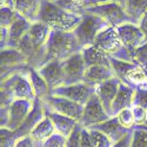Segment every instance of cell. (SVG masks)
Listing matches in <instances>:
<instances>
[{
	"label": "cell",
	"mask_w": 147,
	"mask_h": 147,
	"mask_svg": "<svg viewBox=\"0 0 147 147\" xmlns=\"http://www.w3.org/2000/svg\"><path fill=\"white\" fill-rule=\"evenodd\" d=\"M82 16L69 12L63 7L58 6L55 3L42 1L38 21L44 22L51 30L73 32L81 21Z\"/></svg>",
	"instance_id": "obj_1"
},
{
	"label": "cell",
	"mask_w": 147,
	"mask_h": 147,
	"mask_svg": "<svg viewBox=\"0 0 147 147\" xmlns=\"http://www.w3.org/2000/svg\"><path fill=\"white\" fill-rule=\"evenodd\" d=\"M80 51L81 47L73 32L51 31L50 38L46 44L47 63L53 59L64 61Z\"/></svg>",
	"instance_id": "obj_2"
},
{
	"label": "cell",
	"mask_w": 147,
	"mask_h": 147,
	"mask_svg": "<svg viewBox=\"0 0 147 147\" xmlns=\"http://www.w3.org/2000/svg\"><path fill=\"white\" fill-rule=\"evenodd\" d=\"M85 13H91L101 18L107 24V26L111 27H118L124 25V24L132 22L126 13L124 5L117 1L88 6L85 9Z\"/></svg>",
	"instance_id": "obj_3"
},
{
	"label": "cell",
	"mask_w": 147,
	"mask_h": 147,
	"mask_svg": "<svg viewBox=\"0 0 147 147\" xmlns=\"http://www.w3.org/2000/svg\"><path fill=\"white\" fill-rule=\"evenodd\" d=\"M106 26H107V24L101 18L96 17L94 14H91V13H84L80 24L73 31L81 50L84 47L94 45L98 33Z\"/></svg>",
	"instance_id": "obj_4"
},
{
	"label": "cell",
	"mask_w": 147,
	"mask_h": 147,
	"mask_svg": "<svg viewBox=\"0 0 147 147\" xmlns=\"http://www.w3.org/2000/svg\"><path fill=\"white\" fill-rule=\"evenodd\" d=\"M42 102H44L45 109H47V111L63 114L77 121H80L82 118L84 106L67 99V98L50 94L45 99H42Z\"/></svg>",
	"instance_id": "obj_5"
},
{
	"label": "cell",
	"mask_w": 147,
	"mask_h": 147,
	"mask_svg": "<svg viewBox=\"0 0 147 147\" xmlns=\"http://www.w3.org/2000/svg\"><path fill=\"white\" fill-rule=\"evenodd\" d=\"M27 72H28V68L24 72L9 76L8 78L1 80V87H7L13 91L16 100L21 99V100L34 101V99L36 98Z\"/></svg>",
	"instance_id": "obj_6"
},
{
	"label": "cell",
	"mask_w": 147,
	"mask_h": 147,
	"mask_svg": "<svg viewBox=\"0 0 147 147\" xmlns=\"http://www.w3.org/2000/svg\"><path fill=\"white\" fill-rule=\"evenodd\" d=\"M109 118H111V115L106 112V109L104 105L101 104L100 99L94 93L90 98V100L86 102V105L84 106L82 118L79 121V124L84 128H90L94 125H98L100 122L108 120Z\"/></svg>",
	"instance_id": "obj_7"
},
{
	"label": "cell",
	"mask_w": 147,
	"mask_h": 147,
	"mask_svg": "<svg viewBox=\"0 0 147 147\" xmlns=\"http://www.w3.org/2000/svg\"><path fill=\"white\" fill-rule=\"evenodd\" d=\"M95 93V87H92L85 82H79L74 85H67V86H60L53 91H51V94L64 96L67 99L78 102L82 106L86 105V102L90 100V98Z\"/></svg>",
	"instance_id": "obj_8"
},
{
	"label": "cell",
	"mask_w": 147,
	"mask_h": 147,
	"mask_svg": "<svg viewBox=\"0 0 147 147\" xmlns=\"http://www.w3.org/2000/svg\"><path fill=\"white\" fill-rule=\"evenodd\" d=\"M65 76V86L67 85H74L79 82H84L85 72L87 69V66L85 64L81 51L73 54L68 59L61 61Z\"/></svg>",
	"instance_id": "obj_9"
},
{
	"label": "cell",
	"mask_w": 147,
	"mask_h": 147,
	"mask_svg": "<svg viewBox=\"0 0 147 147\" xmlns=\"http://www.w3.org/2000/svg\"><path fill=\"white\" fill-rule=\"evenodd\" d=\"M117 31L119 33V36L124 47L131 52H134L137 48L141 47L147 42L146 35L144 34L139 25L134 22H127L121 26H118Z\"/></svg>",
	"instance_id": "obj_10"
},
{
	"label": "cell",
	"mask_w": 147,
	"mask_h": 147,
	"mask_svg": "<svg viewBox=\"0 0 147 147\" xmlns=\"http://www.w3.org/2000/svg\"><path fill=\"white\" fill-rule=\"evenodd\" d=\"M94 45L100 47L108 57L115 55L124 47L119 36V33L117 31V27H111V26H106L98 33Z\"/></svg>",
	"instance_id": "obj_11"
},
{
	"label": "cell",
	"mask_w": 147,
	"mask_h": 147,
	"mask_svg": "<svg viewBox=\"0 0 147 147\" xmlns=\"http://www.w3.org/2000/svg\"><path fill=\"white\" fill-rule=\"evenodd\" d=\"M45 117H46V111H45V107H44V102L41 99H39V98H35L34 101H33L32 111L30 112L28 117L26 118L25 121H24V124L14 132L16 138L19 139L22 137L30 136L32 133V131L40 124L41 120Z\"/></svg>",
	"instance_id": "obj_12"
},
{
	"label": "cell",
	"mask_w": 147,
	"mask_h": 147,
	"mask_svg": "<svg viewBox=\"0 0 147 147\" xmlns=\"http://www.w3.org/2000/svg\"><path fill=\"white\" fill-rule=\"evenodd\" d=\"M32 107H33V101L21 100V99L14 100L13 104L8 107L9 119H8V124L5 128L12 132H16L28 117L30 112L32 111Z\"/></svg>",
	"instance_id": "obj_13"
},
{
	"label": "cell",
	"mask_w": 147,
	"mask_h": 147,
	"mask_svg": "<svg viewBox=\"0 0 147 147\" xmlns=\"http://www.w3.org/2000/svg\"><path fill=\"white\" fill-rule=\"evenodd\" d=\"M38 72L44 78V80L47 82L51 91L60 86H64L65 76H64V69H63V65H61V61L57 59L50 60L44 66H41L38 69Z\"/></svg>",
	"instance_id": "obj_14"
},
{
	"label": "cell",
	"mask_w": 147,
	"mask_h": 147,
	"mask_svg": "<svg viewBox=\"0 0 147 147\" xmlns=\"http://www.w3.org/2000/svg\"><path fill=\"white\" fill-rule=\"evenodd\" d=\"M90 128L98 129V131L102 132L104 134H106V136L111 139V141L113 144H117V142L121 141L126 136H128V134L132 132V131H129V129H127V128H125L124 126H122L119 122L117 117H111L108 120H106L104 122H100V124H98V125H94Z\"/></svg>",
	"instance_id": "obj_15"
},
{
	"label": "cell",
	"mask_w": 147,
	"mask_h": 147,
	"mask_svg": "<svg viewBox=\"0 0 147 147\" xmlns=\"http://www.w3.org/2000/svg\"><path fill=\"white\" fill-rule=\"evenodd\" d=\"M119 85H120V81L114 77L95 87V94L98 95L101 104L104 105L106 112L111 117H113L112 115V104L118 93Z\"/></svg>",
	"instance_id": "obj_16"
},
{
	"label": "cell",
	"mask_w": 147,
	"mask_h": 147,
	"mask_svg": "<svg viewBox=\"0 0 147 147\" xmlns=\"http://www.w3.org/2000/svg\"><path fill=\"white\" fill-rule=\"evenodd\" d=\"M133 96H134V88L126 84L120 82L118 93L112 104V115L115 117L122 109L131 108L133 106Z\"/></svg>",
	"instance_id": "obj_17"
},
{
	"label": "cell",
	"mask_w": 147,
	"mask_h": 147,
	"mask_svg": "<svg viewBox=\"0 0 147 147\" xmlns=\"http://www.w3.org/2000/svg\"><path fill=\"white\" fill-rule=\"evenodd\" d=\"M81 54L84 61L87 67L90 66H106L111 67L109 63V57L96 45H91L87 47H84L81 50Z\"/></svg>",
	"instance_id": "obj_18"
},
{
	"label": "cell",
	"mask_w": 147,
	"mask_h": 147,
	"mask_svg": "<svg viewBox=\"0 0 147 147\" xmlns=\"http://www.w3.org/2000/svg\"><path fill=\"white\" fill-rule=\"evenodd\" d=\"M114 78L111 67L106 66H90L85 72L84 82L92 87H96L102 82Z\"/></svg>",
	"instance_id": "obj_19"
},
{
	"label": "cell",
	"mask_w": 147,
	"mask_h": 147,
	"mask_svg": "<svg viewBox=\"0 0 147 147\" xmlns=\"http://www.w3.org/2000/svg\"><path fill=\"white\" fill-rule=\"evenodd\" d=\"M32 22L28 21L27 19L22 18L19 16V18L14 21V24L8 28V41H7V47L12 48H18L20 40L25 36L30 28H31Z\"/></svg>",
	"instance_id": "obj_20"
},
{
	"label": "cell",
	"mask_w": 147,
	"mask_h": 147,
	"mask_svg": "<svg viewBox=\"0 0 147 147\" xmlns=\"http://www.w3.org/2000/svg\"><path fill=\"white\" fill-rule=\"evenodd\" d=\"M41 3L42 0H16L14 9L20 17L31 22H35L38 21Z\"/></svg>",
	"instance_id": "obj_21"
},
{
	"label": "cell",
	"mask_w": 147,
	"mask_h": 147,
	"mask_svg": "<svg viewBox=\"0 0 147 147\" xmlns=\"http://www.w3.org/2000/svg\"><path fill=\"white\" fill-rule=\"evenodd\" d=\"M45 111H46V115L52 120L54 128H55V132L61 134V136L66 137V138H68L71 136L73 129H74L77 127V125L79 124V121L72 119V118L65 117L63 114H59V113H55V112L47 111V109H45Z\"/></svg>",
	"instance_id": "obj_22"
},
{
	"label": "cell",
	"mask_w": 147,
	"mask_h": 147,
	"mask_svg": "<svg viewBox=\"0 0 147 147\" xmlns=\"http://www.w3.org/2000/svg\"><path fill=\"white\" fill-rule=\"evenodd\" d=\"M51 28L47 25H45L41 21H35L32 22L31 28L28 31V35L35 47L36 52L40 51L41 48H44L48 41V38H50L51 34Z\"/></svg>",
	"instance_id": "obj_23"
},
{
	"label": "cell",
	"mask_w": 147,
	"mask_h": 147,
	"mask_svg": "<svg viewBox=\"0 0 147 147\" xmlns=\"http://www.w3.org/2000/svg\"><path fill=\"white\" fill-rule=\"evenodd\" d=\"M124 7L132 22L139 25V22L147 13V0H125Z\"/></svg>",
	"instance_id": "obj_24"
},
{
	"label": "cell",
	"mask_w": 147,
	"mask_h": 147,
	"mask_svg": "<svg viewBox=\"0 0 147 147\" xmlns=\"http://www.w3.org/2000/svg\"><path fill=\"white\" fill-rule=\"evenodd\" d=\"M109 63H111V69L113 72L114 77L122 84L128 85V80H127V76L128 73L136 67L137 65L134 63H129V61H125V60H120L117 59L114 57H109ZM129 86V85H128Z\"/></svg>",
	"instance_id": "obj_25"
},
{
	"label": "cell",
	"mask_w": 147,
	"mask_h": 147,
	"mask_svg": "<svg viewBox=\"0 0 147 147\" xmlns=\"http://www.w3.org/2000/svg\"><path fill=\"white\" fill-rule=\"evenodd\" d=\"M28 78L32 84V87L34 90L35 96L39 98V99H45L47 95L51 94V90L48 87L47 82L44 80V78L40 76V73L38 72V69H35L33 67H28Z\"/></svg>",
	"instance_id": "obj_26"
},
{
	"label": "cell",
	"mask_w": 147,
	"mask_h": 147,
	"mask_svg": "<svg viewBox=\"0 0 147 147\" xmlns=\"http://www.w3.org/2000/svg\"><path fill=\"white\" fill-rule=\"evenodd\" d=\"M55 133V128L52 120L48 118L47 115L41 120L40 124L36 126L30 136L33 138V140L38 144H42L45 140H47L50 137H52Z\"/></svg>",
	"instance_id": "obj_27"
},
{
	"label": "cell",
	"mask_w": 147,
	"mask_h": 147,
	"mask_svg": "<svg viewBox=\"0 0 147 147\" xmlns=\"http://www.w3.org/2000/svg\"><path fill=\"white\" fill-rule=\"evenodd\" d=\"M55 4L69 12L82 16L87 7V0H57Z\"/></svg>",
	"instance_id": "obj_28"
},
{
	"label": "cell",
	"mask_w": 147,
	"mask_h": 147,
	"mask_svg": "<svg viewBox=\"0 0 147 147\" xmlns=\"http://www.w3.org/2000/svg\"><path fill=\"white\" fill-rule=\"evenodd\" d=\"M127 80H128V85L131 87L136 88L142 85H147V74L144 71V68L141 66H136L127 76Z\"/></svg>",
	"instance_id": "obj_29"
},
{
	"label": "cell",
	"mask_w": 147,
	"mask_h": 147,
	"mask_svg": "<svg viewBox=\"0 0 147 147\" xmlns=\"http://www.w3.org/2000/svg\"><path fill=\"white\" fill-rule=\"evenodd\" d=\"M131 147H147V128L144 125H136L132 129Z\"/></svg>",
	"instance_id": "obj_30"
},
{
	"label": "cell",
	"mask_w": 147,
	"mask_h": 147,
	"mask_svg": "<svg viewBox=\"0 0 147 147\" xmlns=\"http://www.w3.org/2000/svg\"><path fill=\"white\" fill-rule=\"evenodd\" d=\"M18 18L19 14L14 8L1 7V9H0V25L4 28H9Z\"/></svg>",
	"instance_id": "obj_31"
},
{
	"label": "cell",
	"mask_w": 147,
	"mask_h": 147,
	"mask_svg": "<svg viewBox=\"0 0 147 147\" xmlns=\"http://www.w3.org/2000/svg\"><path fill=\"white\" fill-rule=\"evenodd\" d=\"M90 131V136H91V140L94 147H112L114 144L111 141L106 134H104L102 132L98 131V129H93V128H87Z\"/></svg>",
	"instance_id": "obj_32"
},
{
	"label": "cell",
	"mask_w": 147,
	"mask_h": 147,
	"mask_svg": "<svg viewBox=\"0 0 147 147\" xmlns=\"http://www.w3.org/2000/svg\"><path fill=\"white\" fill-rule=\"evenodd\" d=\"M119 120L120 124L124 126L125 128L132 131L136 126V120H134V115L132 112V108H126V109H122L120 111L117 115H115Z\"/></svg>",
	"instance_id": "obj_33"
},
{
	"label": "cell",
	"mask_w": 147,
	"mask_h": 147,
	"mask_svg": "<svg viewBox=\"0 0 147 147\" xmlns=\"http://www.w3.org/2000/svg\"><path fill=\"white\" fill-rule=\"evenodd\" d=\"M133 105L140 106L147 109V85H142V86L134 88Z\"/></svg>",
	"instance_id": "obj_34"
},
{
	"label": "cell",
	"mask_w": 147,
	"mask_h": 147,
	"mask_svg": "<svg viewBox=\"0 0 147 147\" xmlns=\"http://www.w3.org/2000/svg\"><path fill=\"white\" fill-rule=\"evenodd\" d=\"M41 147H67V138L59 133H54L52 137L40 144Z\"/></svg>",
	"instance_id": "obj_35"
},
{
	"label": "cell",
	"mask_w": 147,
	"mask_h": 147,
	"mask_svg": "<svg viewBox=\"0 0 147 147\" xmlns=\"http://www.w3.org/2000/svg\"><path fill=\"white\" fill-rule=\"evenodd\" d=\"M133 63L138 66H141V67L147 66V42L134 51Z\"/></svg>",
	"instance_id": "obj_36"
},
{
	"label": "cell",
	"mask_w": 147,
	"mask_h": 147,
	"mask_svg": "<svg viewBox=\"0 0 147 147\" xmlns=\"http://www.w3.org/2000/svg\"><path fill=\"white\" fill-rule=\"evenodd\" d=\"M0 136H1V142H0L1 147H16L17 138L14 136V132L7 128H1Z\"/></svg>",
	"instance_id": "obj_37"
},
{
	"label": "cell",
	"mask_w": 147,
	"mask_h": 147,
	"mask_svg": "<svg viewBox=\"0 0 147 147\" xmlns=\"http://www.w3.org/2000/svg\"><path fill=\"white\" fill-rule=\"evenodd\" d=\"M82 126L80 124L77 125V127L73 129L71 136L67 138V147H81V131Z\"/></svg>",
	"instance_id": "obj_38"
},
{
	"label": "cell",
	"mask_w": 147,
	"mask_h": 147,
	"mask_svg": "<svg viewBox=\"0 0 147 147\" xmlns=\"http://www.w3.org/2000/svg\"><path fill=\"white\" fill-rule=\"evenodd\" d=\"M0 104H1V107H6L8 108L13 101L16 100L14 98V94H13V91L11 88H7V87H1V93H0Z\"/></svg>",
	"instance_id": "obj_39"
},
{
	"label": "cell",
	"mask_w": 147,
	"mask_h": 147,
	"mask_svg": "<svg viewBox=\"0 0 147 147\" xmlns=\"http://www.w3.org/2000/svg\"><path fill=\"white\" fill-rule=\"evenodd\" d=\"M131 108L134 115V120H136V125H144L147 120V109L136 105H133Z\"/></svg>",
	"instance_id": "obj_40"
},
{
	"label": "cell",
	"mask_w": 147,
	"mask_h": 147,
	"mask_svg": "<svg viewBox=\"0 0 147 147\" xmlns=\"http://www.w3.org/2000/svg\"><path fill=\"white\" fill-rule=\"evenodd\" d=\"M16 147H38V142H35L31 136H26L17 139Z\"/></svg>",
	"instance_id": "obj_41"
},
{
	"label": "cell",
	"mask_w": 147,
	"mask_h": 147,
	"mask_svg": "<svg viewBox=\"0 0 147 147\" xmlns=\"http://www.w3.org/2000/svg\"><path fill=\"white\" fill-rule=\"evenodd\" d=\"M81 147H94L91 140L90 131L87 128H82L81 131Z\"/></svg>",
	"instance_id": "obj_42"
},
{
	"label": "cell",
	"mask_w": 147,
	"mask_h": 147,
	"mask_svg": "<svg viewBox=\"0 0 147 147\" xmlns=\"http://www.w3.org/2000/svg\"><path fill=\"white\" fill-rule=\"evenodd\" d=\"M0 34H1V36H0V42H1V50H4V48L7 47V41H8V28H4V27H1V30H0Z\"/></svg>",
	"instance_id": "obj_43"
},
{
	"label": "cell",
	"mask_w": 147,
	"mask_h": 147,
	"mask_svg": "<svg viewBox=\"0 0 147 147\" xmlns=\"http://www.w3.org/2000/svg\"><path fill=\"white\" fill-rule=\"evenodd\" d=\"M131 140H132V132L128 134V136H126L121 141L114 144L112 147H131Z\"/></svg>",
	"instance_id": "obj_44"
},
{
	"label": "cell",
	"mask_w": 147,
	"mask_h": 147,
	"mask_svg": "<svg viewBox=\"0 0 147 147\" xmlns=\"http://www.w3.org/2000/svg\"><path fill=\"white\" fill-rule=\"evenodd\" d=\"M112 1H117L120 3V0H87V7L92 6V5H98V4H105V3H112ZM121 4V3H120ZM86 7V8H87Z\"/></svg>",
	"instance_id": "obj_45"
},
{
	"label": "cell",
	"mask_w": 147,
	"mask_h": 147,
	"mask_svg": "<svg viewBox=\"0 0 147 147\" xmlns=\"http://www.w3.org/2000/svg\"><path fill=\"white\" fill-rule=\"evenodd\" d=\"M139 27L141 28V31L144 32V34L146 35V38H147V13L144 16L141 21L139 22Z\"/></svg>",
	"instance_id": "obj_46"
},
{
	"label": "cell",
	"mask_w": 147,
	"mask_h": 147,
	"mask_svg": "<svg viewBox=\"0 0 147 147\" xmlns=\"http://www.w3.org/2000/svg\"><path fill=\"white\" fill-rule=\"evenodd\" d=\"M14 3H16V0H0L1 7H11V8H14Z\"/></svg>",
	"instance_id": "obj_47"
},
{
	"label": "cell",
	"mask_w": 147,
	"mask_h": 147,
	"mask_svg": "<svg viewBox=\"0 0 147 147\" xmlns=\"http://www.w3.org/2000/svg\"><path fill=\"white\" fill-rule=\"evenodd\" d=\"M42 1H51V3H55L57 0H42Z\"/></svg>",
	"instance_id": "obj_48"
},
{
	"label": "cell",
	"mask_w": 147,
	"mask_h": 147,
	"mask_svg": "<svg viewBox=\"0 0 147 147\" xmlns=\"http://www.w3.org/2000/svg\"><path fill=\"white\" fill-rule=\"evenodd\" d=\"M144 126H145V127L147 128V120H146V122H145V124H144Z\"/></svg>",
	"instance_id": "obj_49"
},
{
	"label": "cell",
	"mask_w": 147,
	"mask_h": 147,
	"mask_svg": "<svg viewBox=\"0 0 147 147\" xmlns=\"http://www.w3.org/2000/svg\"><path fill=\"white\" fill-rule=\"evenodd\" d=\"M120 3H121L122 5H124V3H125V0H120Z\"/></svg>",
	"instance_id": "obj_50"
},
{
	"label": "cell",
	"mask_w": 147,
	"mask_h": 147,
	"mask_svg": "<svg viewBox=\"0 0 147 147\" xmlns=\"http://www.w3.org/2000/svg\"><path fill=\"white\" fill-rule=\"evenodd\" d=\"M38 147H41V146H40V144H38Z\"/></svg>",
	"instance_id": "obj_51"
}]
</instances>
